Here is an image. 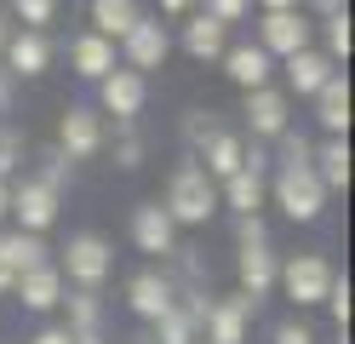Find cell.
I'll return each mask as SVG.
<instances>
[{
    "instance_id": "cell-1",
    "label": "cell",
    "mask_w": 355,
    "mask_h": 344,
    "mask_svg": "<svg viewBox=\"0 0 355 344\" xmlns=\"http://www.w3.org/2000/svg\"><path fill=\"white\" fill-rule=\"evenodd\" d=\"M161 213L172 218V229H195L218 213V183L201 172V161H178L172 178H166V195H161Z\"/></svg>"
},
{
    "instance_id": "cell-2",
    "label": "cell",
    "mask_w": 355,
    "mask_h": 344,
    "mask_svg": "<svg viewBox=\"0 0 355 344\" xmlns=\"http://www.w3.org/2000/svg\"><path fill=\"white\" fill-rule=\"evenodd\" d=\"M109 270H115V247H109L98 229H80V236H69V247L58 252V275L63 281H75V287H103L109 281Z\"/></svg>"
},
{
    "instance_id": "cell-3",
    "label": "cell",
    "mask_w": 355,
    "mask_h": 344,
    "mask_svg": "<svg viewBox=\"0 0 355 344\" xmlns=\"http://www.w3.org/2000/svg\"><path fill=\"white\" fill-rule=\"evenodd\" d=\"M270 195H275V206H281L293 224H315V218L327 213V190H321L315 167H275Z\"/></svg>"
},
{
    "instance_id": "cell-4",
    "label": "cell",
    "mask_w": 355,
    "mask_h": 344,
    "mask_svg": "<svg viewBox=\"0 0 355 344\" xmlns=\"http://www.w3.org/2000/svg\"><path fill=\"white\" fill-rule=\"evenodd\" d=\"M332 270L321 252H293V259H281V275H275V287L293 298L298 310H309V304H327V287H332Z\"/></svg>"
},
{
    "instance_id": "cell-5",
    "label": "cell",
    "mask_w": 355,
    "mask_h": 344,
    "mask_svg": "<svg viewBox=\"0 0 355 344\" xmlns=\"http://www.w3.org/2000/svg\"><path fill=\"white\" fill-rule=\"evenodd\" d=\"M115 46H121V69H132V75L166 69V58H172V35H166V23H161V17H138Z\"/></svg>"
},
{
    "instance_id": "cell-6",
    "label": "cell",
    "mask_w": 355,
    "mask_h": 344,
    "mask_svg": "<svg viewBox=\"0 0 355 344\" xmlns=\"http://www.w3.org/2000/svg\"><path fill=\"white\" fill-rule=\"evenodd\" d=\"M6 213L17 218L24 236H46V229L58 224V195L40 178H17L12 190H6Z\"/></svg>"
},
{
    "instance_id": "cell-7",
    "label": "cell",
    "mask_w": 355,
    "mask_h": 344,
    "mask_svg": "<svg viewBox=\"0 0 355 344\" xmlns=\"http://www.w3.org/2000/svg\"><path fill=\"white\" fill-rule=\"evenodd\" d=\"M241 115H247L258 144H275V138L293 126V98H286L281 86H258V92H241Z\"/></svg>"
},
{
    "instance_id": "cell-8",
    "label": "cell",
    "mask_w": 355,
    "mask_h": 344,
    "mask_svg": "<svg viewBox=\"0 0 355 344\" xmlns=\"http://www.w3.org/2000/svg\"><path fill=\"white\" fill-rule=\"evenodd\" d=\"M149 104V75H132V69H109L98 81V115H115V121H138Z\"/></svg>"
},
{
    "instance_id": "cell-9",
    "label": "cell",
    "mask_w": 355,
    "mask_h": 344,
    "mask_svg": "<svg viewBox=\"0 0 355 344\" xmlns=\"http://www.w3.org/2000/svg\"><path fill=\"white\" fill-rule=\"evenodd\" d=\"M252 316H258V298L247 293H230V298H212V310L201 321V344H247V327H252Z\"/></svg>"
},
{
    "instance_id": "cell-10",
    "label": "cell",
    "mask_w": 355,
    "mask_h": 344,
    "mask_svg": "<svg viewBox=\"0 0 355 344\" xmlns=\"http://www.w3.org/2000/svg\"><path fill=\"white\" fill-rule=\"evenodd\" d=\"M58 149L69 155V161H92L103 149V115L86 109V104H69V109L58 115Z\"/></svg>"
},
{
    "instance_id": "cell-11",
    "label": "cell",
    "mask_w": 355,
    "mask_h": 344,
    "mask_svg": "<svg viewBox=\"0 0 355 344\" xmlns=\"http://www.w3.org/2000/svg\"><path fill=\"white\" fill-rule=\"evenodd\" d=\"M309 29H315V23H304L298 12H263L258 17V40L252 46H263V52H270V58H293V52H304V46H309Z\"/></svg>"
},
{
    "instance_id": "cell-12",
    "label": "cell",
    "mask_w": 355,
    "mask_h": 344,
    "mask_svg": "<svg viewBox=\"0 0 355 344\" xmlns=\"http://www.w3.org/2000/svg\"><path fill=\"white\" fill-rule=\"evenodd\" d=\"M0 52H6V75L12 81H35V75H46V69H52V40L40 35V29H12Z\"/></svg>"
},
{
    "instance_id": "cell-13",
    "label": "cell",
    "mask_w": 355,
    "mask_h": 344,
    "mask_svg": "<svg viewBox=\"0 0 355 344\" xmlns=\"http://www.w3.org/2000/svg\"><path fill=\"white\" fill-rule=\"evenodd\" d=\"M172 298H178V281H172L166 270H138L126 281V304H132L138 321H161L172 310Z\"/></svg>"
},
{
    "instance_id": "cell-14",
    "label": "cell",
    "mask_w": 355,
    "mask_h": 344,
    "mask_svg": "<svg viewBox=\"0 0 355 344\" xmlns=\"http://www.w3.org/2000/svg\"><path fill=\"white\" fill-rule=\"evenodd\" d=\"M132 241H138V252H149V259H161V264L178 252V229L161 213V201H144L138 213H132Z\"/></svg>"
},
{
    "instance_id": "cell-15",
    "label": "cell",
    "mask_w": 355,
    "mask_h": 344,
    "mask_svg": "<svg viewBox=\"0 0 355 344\" xmlns=\"http://www.w3.org/2000/svg\"><path fill=\"white\" fill-rule=\"evenodd\" d=\"M275 275H281V252L275 247H241L235 252V293H247V298H258L263 304V293L275 287Z\"/></svg>"
},
{
    "instance_id": "cell-16",
    "label": "cell",
    "mask_w": 355,
    "mask_h": 344,
    "mask_svg": "<svg viewBox=\"0 0 355 344\" xmlns=\"http://www.w3.org/2000/svg\"><path fill=\"white\" fill-rule=\"evenodd\" d=\"M218 63H224V75L241 86V92H258V86H270V75H275V58L270 52H263V46H224V58H218Z\"/></svg>"
},
{
    "instance_id": "cell-17",
    "label": "cell",
    "mask_w": 355,
    "mask_h": 344,
    "mask_svg": "<svg viewBox=\"0 0 355 344\" xmlns=\"http://www.w3.org/2000/svg\"><path fill=\"white\" fill-rule=\"evenodd\" d=\"M12 293L24 298V310L46 316V310H58V304H63V293H69V281L58 275V264H40V270H24V275H17V287H12Z\"/></svg>"
},
{
    "instance_id": "cell-18",
    "label": "cell",
    "mask_w": 355,
    "mask_h": 344,
    "mask_svg": "<svg viewBox=\"0 0 355 344\" xmlns=\"http://www.w3.org/2000/svg\"><path fill=\"white\" fill-rule=\"evenodd\" d=\"M178 40H184V52H189L195 63H218V58H224V46H230V29H224L218 17H207V12H189Z\"/></svg>"
},
{
    "instance_id": "cell-19",
    "label": "cell",
    "mask_w": 355,
    "mask_h": 344,
    "mask_svg": "<svg viewBox=\"0 0 355 344\" xmlns=\"http://www.w3.org/2000/svg\"><path fill=\"white\" fill-rule=\"evenodd\" d=\"M315 121L327 126V138H349V75L332 69L327 86L315 92Z\"/></svg>"
},
{
    "instance_id": "cell-20",
    "label": "cell",
    "mask_w": 355,
    "mask_h": 344,
    "mask_svg": "<svg viewBox=\"0 0 355 344\" xmlns=\"http://www.w3.org/2000/svg\"><path fill=\"white\" fill-rule=\"evenodd\" d=\"M263 195H270L263 172H247V167H241L235 178H224V183H218V206H230L235 218H252L258 206H263Z\"/></svg>"
},
{
    "instance_id": "cell-21",
    "label": "cell",
    "mask_w": 355,
    "mask_h": 344,
    "mask_svg": "<svg viewBox=\"0 0 355 344\" xmlns=\"http://www.w3.org/2000/svg\"><path fill=\"white\" fill-rule=\"evenodd\" d=\"M69 69H75L80 81H103L109 69H115V46H109L103 35L86 29V35H75V40H69Z\"/></svg>"
},
{
    "instance_id": "cell-22",
    "label": "cell",
    "mask_w": 355,
    "mask_h": 344,
    "mask_svg": "<svg viewBox=\"0 0 355 344\" xmlns=\"http://www.w3.org/2000/svg\"><path fill=\"white\" fill-rule=\"evenodd\" d=\"M327 75H332V63L315 52V46H304V52H293L286 58V98H315V92L327 86Z\"/></svg>"
},
{
    "instance_id": "cell-23",
    "label": "cell",
    "mask_w": 355,
    "mask_h": 344,
    "mask_svg": "<svg viewBox=\"0 0 355 344\" xmlns=\"http://www.w3.org/2000/svg\"><path fill=\"white\" fill-rule=\"evenodd\" d=\"M309 167H315V178H321L327 195L332 190H349V138H327V144L309 155Z\"/></svg>"
},
{
    "instance_id": "cell-24",
    "label": "cell",
    "mask_w": 355,
    "mask_h": 344,
    "mask_svg": "<svg viewBox=\"0 0 355 344\" xmlns=\"http://www.w3.org/2000/svg\"><path fill=\"white\" fill-rule=\"evenodd\" d=\"M0 264H6L12 275H24V270H40V264H52V259H46V241H40V236L6 229V236H0Z\"/></svg>"
},
{
    "instance_id": "cell-25",
    "label": "cell",
    "mask_w": 355,
    "mask_h": 344,
    "mask_svg": "<svg viewBox=\"0 0 355 344\" xmlns=\"http://www.w3.org/2000/svg\"><path fill=\"white\" fill-rule=\"evenodd\" d=\"M241 149H247V144H241L235 132H218V138H212V144L195 155V161H201V172H207L212 183H224V178H235V172H241Z\"/></svg>"
},
{
    "instance_id": "cell-26",
    "label": "cell",
    "mask_w": 355,
    "mask_h": 344,
    "mask_svg": "<svg viewBox=\"0 0 355 344\" xmlns=\"http://www.w3.org/2000/svg\"><path fill=\"white\" fill-rule=\"evenodd\" d=\"M138 17H144V12H138V0H92V35H103L109 46H115Z\"/></svg>"
},
{
    "instance_id": "cell-27",
    "label": "cell",
    "mask_w": 355,
    "mask_h": 344,
    "mask_svg": "<svg viewBox=\"0 0 355 344\" xmlns=\"http://www.w3.org/2000/svg\"><path fill=\"white\" fill-rule=\"evenodd\" d=\"M155 344H201V327H195V316L172 298V310L155 321Z\"/></svg>"
},
{
    "instance_id": "cell-28",
    "label": "cell",
    "mask_w": 355,
    "mask_h": 344,
    "mask_svg": "<svg viewBox=\"0 0 355 344\" xmlns=\"http://www.w3.org/2000/svg\"><path fill=\"white\" fill-rule=\"evenodd\" d=\"M321 40H327V63L338 69V63H349V52H355V29H349V12H338V17H321Z\"/></svg>"
},
{
    "instance_id": "cell-29",
    "label": "cell",
    "mask_w": 355,
    "mask_h": 344,
    "mask_svg": "<svg viewBox=\"0 0 355 344\" xmlns=\"http://www.w3.org/2000/svg\"><path fill=\"white\" fill-rule=\"evenodd\" d=\"M218 132H230L224 121H218V109H189V115H184V144H189V155H201Z\"/></svg>"
},
{
    "instance_id": "cell-30",
    "label": "cell",
    "mask_w": 355,
    "mask_h": 344,
    "mask_svg": "<svg viewBox=\"0 0 355 344\" xmlns=\"http://www.w3.org/2000/svg\"><path fill=\"white\" fill-rule=\"evenodd\" d=\"M35 178L46 183L52 195H63V183H69V155H63L58 144H52V149H40V172H35Z\"/></svg>"
},
{
    "instance_id": "cell-31",
    "label": "cell",
    "mask_w": 355,
    "mask_h": 344,
    "mask_svg": "<svg viewBox=\"0 0 355 344\" xmlns=\"http://www.w3.org/2000/svg\"><path fill=\"white\" fill-rule=\"evenodd\" d=\"M115 126H121V138H115V167H121V172H132V167H144V138L132 132L138 121H115Z\"/></svg>"
},
{
    "instance_id": "cell-32",
    "label": "cell",
    "mask_w": 355,
    "mask_h": 344,
    "mask_svg": "<svg viewBox=\"0 0 355 344\" xmlns=\"http://www.w3.org/2000/svg\"><path fill=\"white\" fill-rule=\"evenodd\" d=\"M24 167V132L0 126V183H12V172Z\"/></svg>"
},
{
    "instance_id": "cell-33",
    "label": "cell",
    "mask_w": 355,
    "mask_h": 344,
    "mask_svg": "<svg viewBox=\"0 0 355 344\" xmlns=\"http://www.w3.org/2000/svg\"><path fill=\"white\" fill-rule=\"evenodd\" d=\"M327 310H332V321H338V333H349V275H332V287H327Z\"/></svg>"
},
{
    "instance_id": "cell-34",
    "label": "cell",
    "mask_w": 355,
    "mask_h": 344,
    "mask_svg": "<svg viewBox=\"0 0 355 344\" xmlns=\"http://www.w3.org/2000/svg\"><path fill=\"white\" fill-rule=\"evenodd\" d=\"M12 12L24 17V29H40V35H46V23H52V12H58V0H12Z\"/></svg>"
},
{
    "instance_id": "cell-35",
    "label": "cell",
    "mask_w": 355,
    "mask_h": 344,
    "mask_svg": "<svg viewBox=\"0 0 355 344\" xmlns=\"http://www.w3.org/2000/svg\"><path fill=\"white\" fill-rule=\"evenodd\" d=\"M235 247H270V224H263V213L235 218Z\"/></svg>"
},
{
    "instance_id": "cell-36",
    "label": "cell",
    "mask_w": 355,
    "mask_h": 344,
    "mask_svg": "<svg viewBox=\"0 0 355 344\" xmlns=\"http://www.w3.org/2000/svg\"><path fill=\"white\" fill-rule=\"evenodd\" d=\"M201 12H207V17H218V23L230 29V23H241V17L252 12V0H201Z\"/></svg>"
},
{
    "instance_id": "cell-37",
    "label": "cell",
    "mask_w": 355,
    "mask_h": 344,
    "mask_svg": "<svg viewBox=\"0 0 355 344\" xmlns=\"http://www.w3.org/2000/svg\"><path fill=\"white\" fill-rule=\"evenodd\" d=\"M275 344H315V333H309L304 321H281V327H275Z\"/></svg>"
},
{
    "instance_id": "cell-38",
    "label": "cell",
    "mask_w": 355,
    "mask_h": 344,
    "mask_svg": "<svg viewBox=\"0 0 355 344\" xmlns=\"http://www.w3.org/2000/svg\"><path fill=\"white\" fill-rule=\"evenodd\" d=\"M12 92H17V81L0 69V126H6V115H12Z\"/></svg>"
},
{
    "instance_id": "cell-39",
    "label": "cell",
    "mask_w": 355,
    "mask_h": 344,
    "mask_svg": "<svg viewBox=\"0 0 355 344\" xmlns=\"http://www.w3.org/2000/svg\"><path fill=\"white\" fill-rule=\"evenodd\" d=\"M161 12L166 17H189V12H201V0H161Z\"/></svg>"
},
{
    "instance_id": "cell-40",
    "label": "cell",
    "mask_w": 355,
    "mask_h": 344,
    "mask_svg": "<svg viewBox=\"0 0 355 344\" xmlns=\"http://www.w3.org/2000/svg\"><path fill=\"white\" fill-rule=\"evenodd\" d=\"M29 344H69V333H63V327H40Z\"/></svg>"
},
{
    "instance_id": "cell-41",
    "label": "cell",
    "mask_w": 355,
    "mask_h": 344,
    "mask_svg": "<svg viewBox=\"0 0 355 344\" xmlns=\"http://www.w3.org/2000/svg\"><path fill=\"white\" fill-rule=\"evenodd\" d=\"M309 6H315L321 17H338V12H344V0H309Z\"/></svg>"
},
{
    "instance_id": "cell-42",
    "label": "cell",
    "mask_w": 355,
    "mask_h": 344,
    "mask_svg": "<svg viewBox=\"0 0 355 344\" xmlns=\"http://www.w3.org/2000/svg\"><path fill=\"white\" fill-rule=\"evenodd\" d=\"M263 12H298V0H258Z\"/></svg>"
},
{
    "instance_id": "cell-43",
    "label": "cell",
    "mask_w": 355,
    "mask_h": 344,
    "mask_svg": "<svg viewBox=\"0 0 355 344\" xmlns=\"http://www.w3.org/2000/svg\"><path fill=\"white\" fill-rule=\"evenodd\" d=\"M12 287H17V275H12L6 264H0V293H12Z\"/></svg>"
},
{
    "instance_id": "cell-44",
    "label": "cell",
    "mask_w": 355,
    "mask_h": 344,
    "mask_svg": "<svg viewBox=\"0 0 355 344\" xmlns=\"http://www.w3.org/2000/svg\"><path fill=\"white\" fill-rule=\"evenodd\" d=\"M6 35H12V23H6V12H0V46H6Z\"/></svg>"
},
{
    "instance_id": "cell-45",
    "label": "cell",
    "mask_w": 355,
    "mask_h": 344,
    "mask_svg": "<svg viewBox=\"0 0 355 344\" xmlns=\"http://www.w3.org/2000/svg\"><path fill=\"white\" fill-rule=\"evenodd\" d=\"M6 190H12V183H0V218H6Z\"/></svg>"
}]
</instances>
